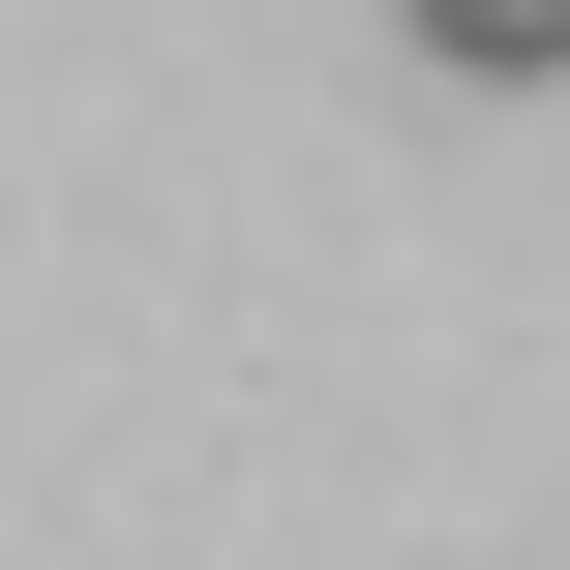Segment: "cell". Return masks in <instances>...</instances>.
<instances>
[{
  "label": "cell",
  "instance_id": "1",
  "mask_svg": "<svg viewBox=\"0 0 570 570\" xmlns=\"http://www.w3.org/2000/svg\"><path fill=\"white\" fill-rule=\"evenodd\" d=\"M391 30H421L451 90H570V0H391Z\"/></svg>",
  "mask_w": 570,
  "mask_h": 570
}]
</instances>
